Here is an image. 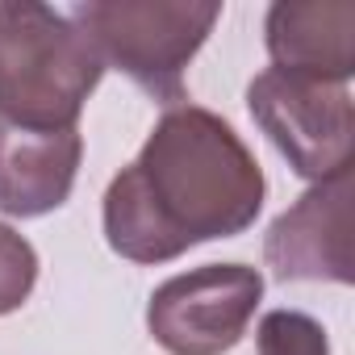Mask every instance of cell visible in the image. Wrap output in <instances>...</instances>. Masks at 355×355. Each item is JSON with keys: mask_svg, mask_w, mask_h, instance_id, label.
Masks as SVG:
<instances>
[{"mask_svg": "<svg viewBox=\"0 0 355 355\" xmlns=\"http://www.w3.org/2000/svg\"><path fill=\"white\" fill-rule=\"evenodd\" d=\"M263 42L272 67L347 84L355 76V5L351 0H280L268 9Z\"/></svg>", "mask_w": 355, "mask_h": 355, "instance_id": "cell-8", "label": "cell"}, {"mask_svg": "<svg viewBox=\"0 0 355 355\" xmlns=\"http://www.w3.org/2000/svg\"><path fill=\"white\" fill-rule=\"evenodd\" d=\"M38 284V251L26 234L0 222V318L17 313Z\"/></svg>", "mask_w": 355, "mask_h": 355, "instance_id": "cell-10", "label": "cell"}, {"mask_svg": "<svg viewBox=\"0 0 355 355\" xmlns=\"http://www.w3.org/2000/svg\"><path fill=\"white\" fill-rule=\"evenodd\" d=\"M105 63L80 26L38 0H0V117L71 130Z\"/></svg>", "mask_w": 355, "mask_h": 355, "instance_id": "cell-2", "label": "cell"}, {"mask_svg": "<svg viewBox=\"0 0 355 355\" xmlns=\"http://www.w3.org/2000/svg\"><path fill=\"white\" fill-rule=\"evenodd\" d=\"M84 159L80 130H38L0 117V214L42 218L67 205Z\"/></svg>", "mask_w": 355, "mask_h": 355, "instance_id": "cell-7", "label": "cell"}, {"mask_svg": "<svg viewBox=\"0 0 355 355\" xmlns=\"http://www.w3.org/2000/svg\"><path fill=\"white\" fill-rule=\"evenodd\" d=\"M268 180L234 125L201 105L167 109L138 159L105 189V243L130 263H167L189 247L247 234Z\"/></svg>", "mask_w": 355, "mask_h": 355, "instance_id": "cell-1", "label": "cell"}, {"mask_svg": "<svg viewBox=\"0 0 355 355\" xmlns=\"http://www.w3.org/2000/svg\"><path fill=\"white\" fill-rule=\"evenodd\" d=\"M218 17V0H88L71 9L96 59L167 109L184 105V71Z\"/></svg>", "mask_w": 355, "mask_h": 355, "instance_id": "cell-3", "label": "cell"}, {"mask_svg": "<svg viewBox=\"0 0 355 355\" xmlns=\"http://www.w3.org/2000/svg\"><path fill=\"white\" fill-rule=\"evenodd\" d=\"M259 355H330V338L318 318L301 309H272L255 330Z\"/></svg>", "mask_w": 355, "mask_h": 355, "instance_id": "cell-9", "label": "cell"}, {"mask_svg": "<svg viewBox=\"0 0 355 355\" xmlns=\"http://www.w3.org/2000/svg\"><path fill=\"white\" fill-rule=\"evenodd\" d=\"M263 259L276 280L351 284V171L313 184L272 222Z\"/></svg>", "mask_w": 355, "mask_h": 355, "instance_id": "cell-6", "label": "cell"}, {"mask_svg": "<svg viewBox=\"0 0 355 355\" xmlns=\"http://www.w3.org/2000/svg\"><path fill=\"white\" fill-rule=\"evenodd\" d=\"M247 109L301 180L322 184L351 171L355 105L347 84L268 67L251 80Z\"/></svg>", "mask_w": 355, "mask_h": 355, "instance_id": "cell-4", "label": "cell"}, {"mask_svg": "<svg viewBox=\"0 0 355 355\" xmlns=\"http://www.w3.org/2000/svg\"><path fill=\"white\" fill-rule=\"evenodd\" d=\"M263 301V276L247 263H205L150 293L146 330L167 355H226L243 343Z\"/></svg>", "mask_w": 355, "mask_h": 355, "instance_id": "cell-5", "label": "cell"}]
</instances>
